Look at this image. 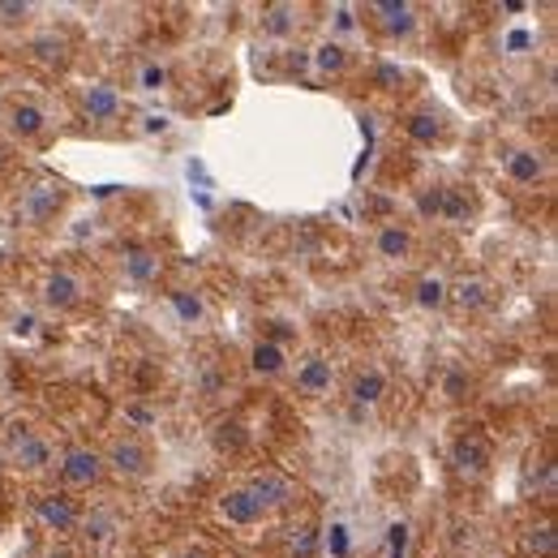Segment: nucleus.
Returning a JSON list of instances; mask_svg holds the SVG:
<instances>
[{
    "mask_svg": "<svg viewBox=\"0 0 558 558\" xmlns=\"http://www.w3.org/2000/svg\"><path fill=\"white\" fill-rule=\"evenodd\" d=\"M219 515H223L228 524H258V520H263V511H258V502L250 498V489H228V494H219Z\"/></svg>",
    "mask_w": 558,
    "mask_h": 558,
    "instance_id": "0eeeda50",
    "label": "nucleus"
},
{
    "mask_svg": "<svg viewBox=\"0 0 558 558\" xmlns=\"http://www.w3.org/2000/svg\"><path fill=\"white\" fill-rule=\"evenodd\" d=\"M374 13H378V22H383V31H391V35H409V31L417 26V9H413V4L387 0V4H374Z\"/></svg>",
    "mask_w": 558,
    "mask_h": 558,
    "instance_id": "f8f14e48",
    "label": "nucleus"
},
{
    "mask_svg": "<svg viewBox=\"0 0 558 558\" xmlns=\"http://www.w3.org/2000/svg\"><path fill=\"white\" fill-rule=\"evenodd\" d=\"M61 477L70 489H90L104 477V456L95 447H70L61 460Z\"/></svg>",
    "mask_w": 558,
    "mask_h": 558,
    "instance_id": "7ed1b4c3",
    "label": "nucleus"
},
{
    "mask_svg": "<svg viewBox=\"0 0 558 558\" xmlns=\"http://www.w3.org/2000/svg\"><path fill=\"white\" fill-rule=\"evenodd\" d=\"M524 550L533 558H555L558 550V533L550 520H542V524H529V533H524Z\"/></svg>",
    "mask_w": 558,
    "mask_h": 558,
    "instance_id": "4468645a",
    "label": "nucleus"
},
{
    "mask_svg": "<svg viewBox=\"0 0 558 558\" xmlns=\"http://www.w3.org/2000/svg\"><path fill=\"white\" fill-rule=\"evenodd\" d=\"M172 305H177V314H181L185 323H198V318H203V305H198V296H185V292H172Z\"/></svg>",
    "mask_w": 558,
    "mask_h": 558,
    "instance_id": "5701e85b",
    "label": "nucleus"
},
{
    "mask_svg": "<svg viewBox=\"0 0 558 558\" xmlns=\"http://www.w3.org/2000/svg\"><path fill=\"white\" fill-rule=\"evenodd\" d=\"M254 369H258V374H279V369H283V349L271 344V340L258 344V349H254Z\"/></svg>",
    "mask_w": 558,
    "mask_h": 558,
    "instance_id": "aec40b11",
    "label": "nucleus"
},
{
    "mask_svg": "<svg viewBox=\"0 0 558 558\" xmlns=\"http://www.w3.org/2000/svg\"><path fill=\"white\" fill-rule=\"evenodd\" d=\"M9 125H13V134H22V138H35V134L44 130V112H39L35 104H17Z\"/></svg>",
    "mask_w": 558,
    "mask_h": 558,
    "instance_id": "f3484780",
    "label": "nucleus"
},
{
    "mask_svg": "<svg viewBox=\"0 0 558 558\" xmlns=\"http://www.w3.org/2000/svg\"><path fill=\"white\" fill-rule=\"evenodd\" d=\"M185 558H207V555H185Z\"/></svg>",
    "mask_w": 558,
    "mask_h": 558,
    "instance_id": "473e14b6",
    "label": "nucleus"
},
{
    "mask_svg": "<svg viewBox=\"0 0 558 558\" xmlns=\"http://www.w3.org/2000/svg\"><path fill=\"white\" fill-rule=\"evenodd\" d=\"M61 198H65V194H61V185H39V190H31V194H26L22 215H26V219H48L52 210L61 207Z\"/></svg>",
    "mask_w": 558,
    "mask_h": 558,
    "instance_id": "ddd939ff",
    "label": "nucleus"
},
{
    "mask_svg": "<svg viewBox=\"0 0 558 558\" xmlns=\"http://www.w3.org/2000/svg\"><path fill=\"white\" fill-rule=\"evenodd\" d=\"M35 511H39V520H44L48 529H57V533H70L73 524H77V507H73V498H65V494H44V498H35Z\"/></svg>",
    "mask_w": 558,
    "mask_h": 558,
    "instance_id": "423d86ee",
    "label": "nucleus"
},
{
    "mask_svg": "<svg viewBox=\"0 0 558 558\" xmlns=\"http://www.w3.org/2000/svg\"><path fill=\"white\" fill-rule=\"evenodd\" d=\"M507 44H511V48H529V35H524V31H515Z\"/></svg>",
    "mask_w": 558,
    "mask_h": 558,
    "instance_id": "c756f323",
    "label": "nucleus"
},
{
    "mask_svg": "<svg viewBox=\"0 0 558 558\" xmlns=\"http://www.w3.org/2000/svg\"><path fill=\"white\" fill-rule=\"evenodd\" d=\"M271 31H288V9H271V22H267Z\"/></svg>",
    "mask_w": 558,
    "mask_h": 558,
    "instance_id": "cd10ccee",
    "label": "nucleus"
},
{
    "mask_svg": "<svg viewBox=\"0 0 558 558\" xmlns=\"http://www.w3.org/2000/svg\"><path fill=\"white\" fill-rule=\"evenodd\" d=\"M331 550H336V555H349V537H344V529H340V524L331 529Z\"/></svg>",
    "mask_w": 558,
    "mask_h": 558,
    "instance_id": "bb28decb",
    "label": "nucleus"
},
{
    "mask_svg": "<svg viewBox=\"0 0 558 558\" xmlns=\"http://www.w3.org/2000/svg\"><path fill=\"white\" fill-rule=\"evenodd\" d=\"M447 391H451V396H460V391H464V378H460V374H451V378H447Z\"/></svg>",
    "mask_w": 558,
    "mask_h": 558,
    "instance_id": "c85d7f7f",
    "label": "nucleus"
},
{
    "mask_svg": "<svg viewBox=\"0 0 558 558\" xmlns=\"http://www.w3.org/2000/svg\"><path fill=\"white\" fill-rule=\"evenodd\" d=\"M296 387H301L305 396H323V391H331V361L310 356V361L296 369Z\"/></svg>",
    "mask_w": 558,
    "mask_h": 558,
    "instance_id": "9b49d317",
    "label": "nucleus"
},
{
    "mask_svg": "<svg viewBox=\"0 0 558 558\" xmlns=\"http://www.w3.org/2000/svg\"><path fill=\"white\" fill-rule=\"evenodd\" d=\"M447 301V283L438 276H425L417 283V305H425V310H438Z\"/></svg>",
    "mask_w": 558,
    "mask_h": 558,
    "instance_id": "6ab92c4d",
    "label": "nucleus"
},
{
    "mask_svg": "<svg viewBox=\"0 0 558 558\" xmlns=\"http://www.w3.org/2000/svg\"><path fill=\"white\" fill-rule=\"evenodd\" d=\"M9 464L13 469H22V473H39V469H48L52 464V447H48V438L44 434H35V429H13L9 434Z\"/></svg>",
    "mask_w": 558,
    "mask_h": 558,
    "instance_id": "f257e3e1",
    "label": "nucleus"
},
{
    "mask_svg": "<svg viewBox=\"0 0 558 558\" xmlns=\"http://www.w3.org/2000/svg\"><path fill=\"white\" fill-rule=\"evenodd\" d=\"M318 70H327V73L344 70V48H340V44H323V48H318Z\"/></svg>",
    "mask_w": 558,
    "mask_h": 558,
    "instance_id": "4be33fe9",
    "label": "nucleus"
},
{
    "mask_svg": "<svg viewBox=\"0 0 558 558\" xmlns=\"http://www.w3.org/2000/svg\"><path fill=\"white\" fill-rule=\"evenodd\" d=\"M48 558H70V555H48Z\"/></svg>",
    "mask_w": 558,
    "mask_h": 558,
    "instance_id": "2f4dec72",
    "label": "nucleus"
},
{
    "mask_svg": "<svg viewBox=\"0 0 558 558\" xmlns=\"http://www.w3.org/2000/svg\"><path fill=\"white\" fill-rule=\"evenodd\" d=\"M409 245H413V236H409L404 228H383V232H378V254H383V258H404Z\"/></svg>",
    "mask_w": 558,
    "mask_h": 558,
    "instance_id": "a211bd4d",
    "label": "nucleus"
},
{
    "mask_svg": "<svg viewBox=\"0 0 558 558\" xmlns=\"http://www.w3.org/2000/svg\"><path fill=\"white\" fill-rule=\"evenodd\" d=\"M409 524H391V533H387V558H404L409 555Z\"/></svg>",
    "mask_w": 558,
    "mask_h": 558,
    "instance_id": "412c9836",
    "label": "nucleus"
},
{
    "mask_svg": "<svg viewBox=\"0 0 558 558\" xmlns=\"http://www.w3.org/2000/svg\"><path fill=\"white\" fill-rule=\"evenodd\" d=\"M0 168H4V150H0Z\"/></svg>",
    "mask_w": 558,
    "mask_h": 558,
    "instance_id": "7c9ffc66",
    "label": "nucleus"
},
{
    "mask_svg": "<svg viewBox=\"0 0 558 558\" xmlns=\"http://www.w3.org/2000/svg\"><path fill=\"white\" fill-rule=\"evenodd\" d=\"M163 77H168V73L159 70V65H146V70H142V90H159Z\"/></svg>",
    "mask_w": 558,
    "mask_h": 558,
    "instance_id": "393cba45",
    "label": "nucleus"
},
{
    "mask_svg": "<svg viewBox=\"0 0 558 558\" xmlns=\"http://www.w3.org/2000/svg\"><path fill=\"white\" fill-rule=\"evenodd\" d=\"M245 489H250V498L258 502V511H263V515L292 502V482H288V477H279V473H263V477H254Z\"/></svg>",
    "mask_w": 558,
    "mask_h": 558,
    "instance_id": "20e7f679",
    "label": "nucleus"
},
{
    "mask_svg": "<svg viewBox=\"0 0 558 558\" xmlns=\"http://www.w3.org/2000/svg\"><path fill=\"white\" fill-rule=\"evenodd\" d=\"M542 172H546V159H542L537 150H511V155H507V177H511L515 185H537Z\"/></svg>",
    "mask_w": 558,
    "mask_h": 558,
    "instance_id": "1a4fd4ad",
    "label": "nucleus"
},
{
    "mask_svg": "<svg viewBox=\"0 0 558 558\" xmlns=\"http://www.w3.org/2000/svg\"><path fill=\"white\" fill-rule=\"evenodd\" d=\"M44 301L57 305V310L77 305V301H82V283H77V276H70V271H52L48 283H44Z\"/></svg>",
    "mask_w": 558,
    "mask_h": 558,
    "instance_id": "9d476101",
    "label": "nucleus"
},
{
    "mask_svg": "<svg viewBox=\"0 0 558 558\" xmlns=\"http://www.w3.org/2000/svg\"><path fill=\"white\" fill-rule=\"evenodd\" d=\"M82 112H86L90 121H112V117L121 112V95H117L108 82H99V86H90V90L82 95Z\"/></svg>",
    "mask_w": 558,
    "mask_h": 558,
    "instance_id": "6e6552de",
    "label": "nucleus"
},
{
    "mask_svg": "<svg viewBox=\"0 0 558 558\" xmlns=\"http://www.w3.org/2000/svg\"><path fill=\"white\" fill-rule=\"evenodd\" d=\"M383 391H387L383 369H361V374L352 378V400H356V404H378Z\"/></svg>",
    "mask_w": 558,
    "mask_h": 558,
    "instance_id": "2eb2a0df",
    "label": "nucleus"
},
{
    "mask_svg": "<svg viewBox=\"0 0 558 558\" xmlns=\"http://www.w3.org/2000/svg\"><path fill=\"white\" fill-rule=\"evenodd\" d=\"M104 464H112V473H117V477H130V482H138V477H146V469H150V451L142 447V438L125 434V438H117V442L108 447Z\"/></svg>",
    "mask_w": 558,
    "mask_h": 558,
    "instance_id": "f03ea898",
    "label": "nucleus"
},
{
    "mask_svg": "<svg viewBox=\"0 0 558 558\" xmlns=\"http://www.w3.org/2000/svg\"><path fill=\"white\" fill-rule=\"evenodd\" d=\"M447 292H451L456 305H464V310H482V305H486V279H460V283H451Z\"/></svg>",
    "mask_w": 558,
    "mask_h": 558,
    "instance_id": "dca6fc26",
    "label": "nucleus"
},
{
    "mask_svg": "<svg viewBox=\"0 0 558 558\" xmlns=\"http://www.w3.org/2000/svg\"><path fill=\"white\" fill-rule=\"evenodd\" d=\"M35 48H39V57H44V61H61V39H57V44H52V39H39Z\"/></svg>",
    "mask_w": 558,
    "mask_h": 558,
    "instance_id": "a878e982",
    "label": "nucleus"
},
{
    "mask_svg": "<svg viewBox=\"0 0 558 558\" xmlns=\"http://www.w3.org/2000/svg\"><path fill=\"white\" fill-rule=\"evenodd\" d=\"M451 464H456L460 477H482L489 464V447L477 434H469V438H460V442L451 447Z\"/></svg>",
    "mask_w": 558,
    "mask_h": 558,
    "instance_id": "39448f33",
    "label": "nucleus"
},
{
    "mask_svg": "<svg viewBox=\"0 0 558 558\" xmlns=\"http://www.w3.org/2000/svg\"><path fill=\"white\" fill-rule=\"evenodd\" d=\"M409 134H413V138H421V142H434V138H438V121L421 112V117H413V121H409Z\"/></svg>",
    "mask_w": 558,
    "mask_h": 558,
    "instance_id": "b1692460",
    "label": "nucleus"
}]
</instances>
